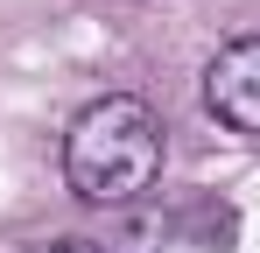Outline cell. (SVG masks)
<instances>
[{
	"mask_svg": "<svg viewBox=\"0 0 260 253\" xmlns=\"http://www.w3.org/2000/svg\"><path fill=\"white\" fill-rule=\"evenodd\" d=\"M162 176V120L148 99L113 91L91 99L63 134V183L85 204H134Z\"/></svg>",
	"mask_w": 260,
	"mask_h": 253,
	"instance_id": "obj_1",
	"label": "cell"
},
{
	"mask_svg": "<svg viewBox=\"0 0 260 253\" xmlns=\"http://www.w3.org/2000/svg\"><path fill=\"white\" fill-rule=\"evenodd\" d=\"M36 253H91V246H78V239H56V246H36Z\"/></svg>",
	"mask_w": 260,
	"mask_h": 253,
	"instance_id": "obj_3",
	"label": "cell"
},
{
	"mask_svg": "<svg viewBox=\"0 0 260 253\" xmlns=\"http://www.w3.org/2000/svg\"><path fill=\"white\" fill-rule=\"evenodd\" d=\"M204 113L232 134H260V36L225 42L204 64Z\"/></svg>",
	"mask_w": 260,
	"mask_h": 253,
	"instance_id": "obj_2",
	"label": "cell"
}]
</instances>
